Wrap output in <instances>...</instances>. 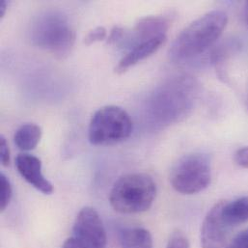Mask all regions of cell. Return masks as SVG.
Instances as JSON below:
<instances>
[{"mask_svg": "<svg viewBox=\"0 0 248 248\" xmlns=\"http://www.w3.org/2000/svg\"><path fill=\"white\" fill-rule=\"evenodd\" d=\"M73 237L84 248H106L107 231L98 212L84 207L78 213L73 227Z\"/></svg>", "mask_w": 248, "mask_h": 248, "instance_id": "52a82bcc", "label": "cell"}, {"mask_svg": "<svg viewBox=\"0 0 248 248\" xmlns=\"http://www.w3.org/2000/svg\"><path fill=\"white\" fill-rule=\"evenodd\" d=\"M221 202L207 214L201 227L202 248H229L233 239L232 229L224 223L220 214Z\"/></svg>", "mask_w": 248, "mask_h": 248, "instance_id": "ba28073f", "label": "cell"}, {"mask_svg": "<svg viewBox=\"0 0 248 248\" xmlns=\"http://www.w3.org/2000/svg\"><path fill=\"white\" fill-rule=\"evenodd\" d=\"M212 181V163L203 153H192L179 159L170 173V184L179 193L192 195L206 189Z\"/></svg>", "mask_w": 248, "mask_h": 248, "instance_id": "5b68a950", "label": "cell"}, {"mask_svg": "<svg viewBox=\"0 0 248 248\" xmlns=\"http://www.w3.org/2000/svg\"><path fill=\"white\" fill-rule=\"evenodd\" d=\"M169 26L170 20L164 16H150L141 18L132 30H125L124 39L120 46L127 47L129 50L143 42L155 37L164 36Z\"/></svg>", "mask_w": 248, "mask_h": 248, "instance_id": "9c48e42d", "label": "cell"}, {"mask_svg": "<svg viewBox=\"0 0 248 248\" xmlns=\"http://www.w3.org/2000/svg\"><path fill=\"white\" fill-rule=\"evenodd\" d=\"M13 195V189L6 175H0V210L4 211L9 205Z\"/></svg>", "mask_w": 248, "mask_h": 248, "instance_id": "9a60e30c", "label": "cell"}, {"mask_svg": "<svg viewBox=\"0 0 248 248\" xmlns=\"http://www.w3.org/2000/svg\"><path fill=\"white\" fill-rule=\"evenodd\" d=\"M16 167L19 175L34 188L46 195L53 193L54 187L43 175L42 162L37 156L27 153L19 154L16 157Z\"/></svg>", "mask_w": 248, "mask_h": 248, "instance_id": "30bf717a", "label": "cell"}, {"mask_svg": "<svg viewBox=\"0 0 248 248\" xmlns=\"http://www.w3.org/2000/svg\"><path fill=\"white\" fill-rule=\"evenodd\" d=\"M165 41L166 35L155 37L135 46L134 47L129 49L128 52L119 61L118 65L115 68V72L117 74H123L130 67L138 64L139 62L145 60L155 51H157L160 46L165 43Z\"/></svg>", "mask_w": 248, "mask_h": 248, "instance_id": "8fae6325", "label": "cell"}, {"mask_svg": "<svg viewBox=\"0 0 248 248\" xmlns=\"http://www.w3.org/2000/svg\"><path fill=\"white\" fill-rule=\"evenodd\" d=\"M61 248H84L74 237L69 238L65 241Z\"/></svg>", "mask_w": 248, "mask_h": 248, "instance_id": "44dd1931", "label": "cell"}, {"mask_svg": "<svg viewBox=\"0 0 248 248\" xmlns=\"http://www.w3.org/2000/svg\"><path fill=\"white\" fill-rule=\"evenodd\" d=\"M155 195L156 185L150 175L131 173L115 182L109 194V202L120 214H140L152 207Z\"/></svg>", "mask_w": 248, "mask_h": 248, "instance_id": "3957f363", "label": "cell"}, {"mask_svg": "<svg viewBox=\"0 0 248 248\" xmlns=\"http://www.w3.org/2000/svg\"><path fill=\"white\" fill-rule=\"evenodd\" d=\"M30 36L35 46L59 58L69 55L76 41L75 31L68 18L57 11L40 14L32 22Z\"/></svg>", "mask_w": 248, "mask_h": 248, "instance_id": "277c9868", "label": "cell"}, {"mask_svg": "<svg viewBox=\"0 0 248 248\" xmlns=\"http://www.w3.org/2000/svg\"><path fill=\"white\" fill-rule=\"evenodd\" d=\"M222 220L229 227H237L248 222V196H243L230 202H221Z\"/></svg>", "mask_w": 248, "mask_h": 248, "instance_id": "7c38bea8", "label": "cell"}, {"mask_svg": "<svg viewBox=\"0 0 248 248\" xmlns=\"http://www.w3.org/2000/svg\"><path fill=\"white\" fill-rule=\"evenodd\" d=\"M7 7H8V2L3 0L0 2V16L3 17L5 13H6V10H7Z\"/></svg>", "mask_w": 248, "mask_h": 248, "instance_id": "7402d4cb", "label": "cell"}, {"mask_svg": "<svg viewBox=\"0 0 248 248\" xmlns=\"http://www.w3.org/2000/svg\"><path fill=\"white\" fill-rule=\"evenodd\" d=\"M227 21L226 13L215 10L191 22L171 45L168 52L170 60L182 63L203 54L219 39Z\"/></svg>", "mask_w": 248, "mask_h": 248, "instance_id": "7a4b0ae2", "label": "cell"}, {"mask_svg": "<svg viewBox=\"0 0 248 248\" xmlns=\"http://www.w3.org/2000/svg\"><path fill=\"white\" fill-rule=\"evenodd\" d=\"M229 248H248V228L233 237Z\"/></svg>", "mask_w": 248, "mask_h": 248, "instance_id": "ac0fdd59", "label": "cell"}, {"mask_svg": "<svg viewBox=\"0 0 248 248\" xmlns=\"http://www.w3.org/2000/svg\"><path fill=\"white\" fill-rule=\"evenodd\" d=\"M89 141L95 146H108L127 139L132 132V121L127 112L116 106L100 108L89 124Z\"/></svg>", "mask_w": 248, "mask_h": 248, "instance_id": "8992f818", "label": "cell"}, {"mask_svg": "<svg viewBox=\"0 0 248 248\" xmlns=\"http://www.w3.org/2000/svg\"><path fill=\"white\" fill-rule=\"evenodd\" d=\"M42 137V129L35 124H22L15 133L14 141L16 146L23 151L29 152L34 150Z\"/></svg>", "mask_w": 248, "mask_h": 248, "instance_id": "5bb4252c", "label": "cell"}, {"mask_svg": "<svg viewBox=\"0 0 248 248\" xmlns=\"http://www.w3.org/2000/svg\"></svg>", "mask_w": 248, "mask_h": 248, "instance_id": "cb8c5ba5", "label": "cell"}, {"mask_svg": "<svg viewBox=\"0 0 248 248\" xmlns=\"http://www.w3.org/2000/svg\"><path fill=\"white\" fill-rule=\"evenodd\" d=\"M166 248H190L188 239L180 231L172 233Z\"/></svg>", "mask_w": 248, "mask_h": 248, "instance_id": "2e32d148", "label": "cell"}, {"mask_svg": "<svg viewBox=\"0 0 248 248\" xmlns=\"http://www.w3.org/2000/svg\"><path fill=\"white\" fill-rule=\"evenodd\" d=\"M245 20L248 26V2L246 5V10H245Z\"/></svg>", "mask_w": 248, "mask_h": 248, "instance_id": "603a6c76", "label": "cell"}, {"mask_svg": "<svg viewBox=\"0 0 248 248\" xmlns=\"http://www.w3.org/2000/svg\"><path fill=\"white\" fill-rule=\"evenodd\" d=\"M196 96L197 85L192 78H174L151 94L146 106V119L155 127L177 123L190 113Z\"/></svg>", "mask_w": 248, "mask_h": 248, "instance_id": "6da1fadb", "label": "cell"}, {"mask_svg": "<svg viewBox=\"0 0 248 248\" xmlns=\"http://www.w3.org/2000/svg\"><path fill=\"white\" fill-rule=\"evenodd\" d=\"M106 38H107V29L103 26H98L92 29L91 31H89V33L86 35L84 39V43L86 46H90L94 43L101 42Z\"/></svg>", "mask_w": 248, "mask_h": 248, "instance_id": "e0dca14e", "label": "cell"}, {"mask_svg": "<svg viewBox=\"0 0 248 248\" xmlns=\"http://www.w3.org/2000/svg\"><path fill=\"white\" fill-rule=\"evenodd\" d=\"M234 159L239 166L248 169V146L240 148L235 153Z\"/></svg>", "mask_w": 248, "mask_h": 248, "instance_id": "d6986e66", "label": "cell"}, {"mask_svg": "<svg viewBox=\"0 0 248 248\" xmlns=\"http://www.w3.org/2000/svg\"><path fill=\"white\" fill-rule=\"evenodd\" d=\"M121 248H153L151 233L141 227H129L122 229L118 234Z\"/></svg>", "mask_w": 248, "mask_h": 248, "instance_id": "4fadbf2b", "label": "cell"}, {"mask_svg": "<svg viewBox=\"0 0 248 248\" xmlns=\"http://www.w3.org/2000/svg\"><path fill=\"white\" fill-rule=\"evenodd\" d=\"M0 161L4 166L10 164V150L4 136L0 137Z\"/></svg>", "mask_w": 248, "mask_h": 248, "instance_id": "ffe728a7", "label": "cell"}]
</instances>
